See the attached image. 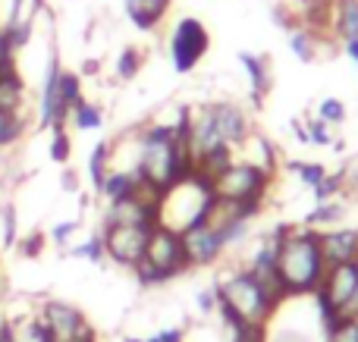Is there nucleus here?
Listing matches in <instances>:
<instances>
[{"label":"nucleus","instance_id":"nucleus-32","mask_svg":"<svg viewBox=\"0 0 358 342\" xmlns=\"http://www.w3.org/2000/svg\"><path fill=\"white\" fill-rule=\"evenodd\" d=\"M73 255H76V258H85V261H94V264L104 261V258H107V251H104V236H101V232H94V236L88 239V242H82L79 248L73 251Z\"/></svg>","mask_w":358,"mask_h":342},{"label":"nucleus","instance_id":"nucleus-19","mask_svg":"<svg viewBox=\"0 0 358 342\" xmlns=\"http://www.w3.org/2000/svg\"><path fill=\"white\" fill-rule=\"evenodd\" d=\"M110 142H98L92 148V157H88V176H92V186L94 192L101 188V182L107 179V173H110Z\"/></svg>","mask_w":358,"mask_h":342},{"label":"nucleus","instance_id":"nucleus-16","mask_svg":"<svg viewBox=\"0 0 358 342\" xmlns=\"http://www.w3.org/2000/svg\"><path fill=\"white\" fill-rule=\"evenodd\" d=\"M330 22L340 41L358 38V0H330Z\"/></svg>","mask_w":358,"mask_h":342},{"label":"nucleus","instance_id":"nucleus-23","mask_svg":"<svg viewBox=\"0 0 358 342\" xmlns=\"http://www.w3.org/2000/svg\"><path fill=\"white\" fill-rule=\"evenodd\" d=\"M343 214H346V207L343 205H336V201H321V205L305 217V226H308V230H317V226H334L336 220H343Z\"/></svg>","mask_w":358,"mask_h":342},{"label":"nucleus","instance_id":"nucleus-10","mask_svg":"<svg viewBox=\"0 0 358 342\" xmlns=\"http://www.w3.org/2000/svg\"><path fill=\"white\" fill-rule=\"evenodd\" d=\"M104 226H157V207L145 205L136 195L110 201L104 211Z\"/></svg>","mask_w":358,"mask_h":342},{"label":"nucleus","instance_id":"nucleus-26","mask_svg":"<svg viewBox=\"0 0 358 342\" xmlns=\"http://www.w3.org/2000/svg\"><path fill=\"white\" fill-rule=\"evenodd\" d=\"M327 342H358V318H336L327 324Z\"/></svg>","mask_w":358,"mask_h":342},{"label":"nucleus","instance_id":"nucleus-13","mask_svg":"<svg viewBox=\"0 0 358 342\" xmlns=\"http://www.w3.org/2000/svg\"><path fill=\"white\" fill-rule=\"evenodd\" d=\"M173 0H123V13L138 31H155L167 19Z\"/></svg>","mask_w":358,"mask_h":342},{"label":"nucleus","instance_id":"nucleus-38","mask_svg":"<svg viewBox=\"0 0 358 342\" xmlns=\"http://www.w3.org/2000/svg\"><path fill=\"white\" fill-rule=\"evenodd\" d=\"M126 342H185V330L173 327V330L155 333V336H148V339H126Z\"/></svg>","mask_w":358,"mask_h":342},{"label":"nucleus","instance_id":"nucleus-18","mask_svg":"<svg viewBox=\"0 0 358 342\" xmlns=\"http://www.w3.org/2000/svg\"><path fill=\"white\" fill-rule=\"evenodd\" d=\"M289 50L299 57L302 63H315V57H317V41L321 38L315 35V31L308 29V25H302V29H289Z\"/></svg>","mask_w":358,"mask_h":342},{"label":"nucleus","instance_id":"nucleus-29","mask_svg":"<svg viewBox=\"0 0 358 342\" xmlns=\"http://www.w3.org/2000/svg\"><path fill=\"white\" fill-rule=\"evenodd\" d=\"M289 170H292V173H296L308 188H315L317 182H321L324 176H327V170H324L321 163H308V161H292V163H289Z\"/></svg>","mask_w":358,"mask_h":342},{"label":"nucleus","instance_id":"nucleus-6","mask_svg":"<svg viewBox=\"0 0 358 342\" xmlns=\"http://www.w3.org/2000/svg\"><path fill=\"white\" fill-rule=\"evenodd\" d=\"M155 226H104V251L110 261L123 267H136L145 258V245Z\"/></svg>","mask_w":358,"mask_h":342},{"label":"nucleus","instance_id":"nucleus-5","mask_svg":"<svg viewBox=\"0 0 358 342\" xmlns=\"http://www.w3.org/2000/svg\"><path fill=\"white\" fill-rule=\"evenodd\" d=\"M145 264H151L155 270H161L167 280L179 276L182 270H189V261H185L182 251V236L167 226H155L148 236V245H145Z\"/></svg>","mask_w":358,"mask_h":342},{"label":"nucleus","instance_id":"nucleus-15","mask_svg":"<svg viewBox=\"0 0 358 342\" xmlns=\"http://www.w3.org/2000/svg\"><path fill=\"white\" fill-rule=\"evenodd\" d=\"M239 63H242V69L248 73V82H252L255 101H261L267 91H271V85H273L267 60H264V57H258V54H252V50H239Z\"/></svg>","mask_w":358,"mask_h":342},{"label":"nucleus","instance_id":"nucleus-33","mask_svg":"<svg viewBox=\"0 0 358 342\" xmlns=\"http://www.w3.org/2000/svg\"><path fill=\"white\" fill-rule=\"evenodd\" d=\"M340 188H343V176H330L327 173L315 188H311V192H315V201L321 205V201H334V195L340 192Z\"/></svg>","mask_w":358,"mask_h":342},{"label":"nucleus","instance_id":"nucleus-35","mask_svg":"<svg viewBox=\"0 0 358 342\" xmlns=\"http://www.w3.org/2000/svg\"><path fill=\"white\" fill-rule=\"evenodd\" d=\"M229 342H264V327L261 324H242L239 330H233Z\"/></svg>","mask_w":358,"mask_h":342},{"label":"nucleus","instance_id":"nucleus-24","mask_svg":"<svg viewBox=\"0 0 358 342\" xmlns=\"http://www.w3.org/2000/svg\"><path fill=\"white\" fill-rule=\"evenodd\" d=\"M142 50L138 47H123L117 57V79L120 82H132L138 73H142Z\"/></svg>","mask_w":358,"mask_h":342},{"label":"nucleus","instance_id":"nucleus-4","mask_svg":"<svg viewBox=\"0 0 358 342\" xmlns=\"http://www.w3.org/2000/svg\"><path fill=\"white\" fill-rule=\"evenodd\" d=\"M210 50V35L208 25L195 16H182L170 31V60L179 75H189L198 63L204 60V54Z\"/></svg>","mask_w":358,"mask_h":342},{"label":"nucleus","instance_id":"nucleus-9","mask_svg":"<svg viewBox=\"0 0 358 342\" xmlns=\"http://www.w3.org/2000/svg\"><path fill=\"white\" fill-rule=\"evenodd\" d=\"M208 110H210V119H214L217 132H220L223 144H229L233 151L252 135L248 113L242 110L239 104H233V101H217V104H208Z\"/></svg>","mask_w":358,"mask_h":342},{"label":"nucleus","instance_id":"nucleus-42","mask_svg":"<svg viewBox=\"0 0 358 342\" xmlns=\"http://www.w3.org/2000/svg\"><path fill=\"white\" fill-rule=\"evenodd\" d=\"M63 188H76V176L73 173H63Z\"/></svg>","mask_w":358,"mask_h":342},{"label":"nucleus","instance_id":"nucleus-8","mask_svg":"<svg viewBox=\"0 0 358 342\" xmlns=\"http://www.w3.org/2000/svg\"><path fill=\"white\" fill-rule=\"evenodd\" d=\"M38 320L44 324V330L50 333L54 342H76L88 330V320L82 318V311L76 305H66V302H48Z\"/></svg>","mask_w":358,"mask_h":342},{"label":"nucleus","instance_id":"nucleus-27","mask_svg":"<svg viewBox=\"0 0 358 342\" xmlns=\"http://www.w3.org/2000/svg\"><path fill=\"white\" fill-rule=\"evenodd\" d=\"M299 138L311 144H334V135H330V126L324 119H308L305 126H299Z\"/></svg>","mask_w":358,"mask_h":342},{"label":"nucleus","instance_id":"nucleus-12","mask_svg":"<svg viewBox=\"0 0 358 342\" xmlns=\"http://www.w3.org/2000/svg\"><path fill=\"white\" fill-rule=\"evenodd\" d=\"M317 242H321L324 264H349L358 258V230H317Z\"/></svg>","mask_w":358,"mask_h":342},{"label":"nucleus","instance_id":"nucleus-36","mask_svg":"<svg viewBox=\"0 0 358 342\" xmlns=\"http://www.w3.org/2000/svg\"><path fill=\"white\" fill-rule=\"evenodd\" d=\"M79 230V223L76 220H66V223H57L54 230H50V242H57V245H66L69 242V236Z\"/></svg>","mask_w":358,"mask_h":342},{"label":"nucleus","instance_id":"nucleus-20","mask_svg":"<svg viewBox=\"0 0 358 342\" xmlns=\"http://www.w3.org/2000/svg\"><path fill=\"white\" fill-rule=\"evenodd\" d=\"M69 119H73L76 129L92 132V129H101V123H104V110H101L98 104H92V101H79V104L73 107V113H69Z\"/></svg>","mask_w":358,"mask_h":342},{"label":"nucleus","instance_id":"nucleus-2","mask_svg":"<svg viewBox=\"0 0 358 342\" xmlns=\"http://www.w3.org/2000/svg\"><path fill=\"white\" fill-rule=\"evenodd\" d=\"M217 299H220L223 305L233 308L245 324L264 327L267 318L277 311V305L271 302V295L261 289V283L255 280L248 270H236V274L223 276V280L217 283Z\"/></svg>","mask_w":358,"mask_h":342},{"label":"nucleus","instance_id":"nucleus-11","mask_svg":"<svg viewBox=\"0 0 358 342\" xmlns=\"http://www.w3.org/2000/svg\"><path fill=\"white\" fill-rule=\"evenodd\" d=\"M60 60L50 57L48 73H44V85H41V110H38V123L41 126H66V113L60 107Z\"/></svg>","mask_w":358,"mask_h":342},{"label":"nucleus","instance_id":"nucleus-31","mask_svg":"<svg viewBox=\"0 0 358 342\" xmlns=\"http://www.w3.org/2000/svg\"><path fill=\"white\" fill-rule=\"evenodd\" d=\"M0 239H3L6 248H13V245H16V207H13V205L0 207Z\"/></svg>","mask_w":358,"mask_h":342},{"label":"nucleus","instance_id":"nucleus-41","mask_svg":"<svg viewBox=\"0 0 358 342\" xmlns=\"http://www.w3.org/2000/svg\"><path fill=\"white\" fill-rule=\"evenodd\" d=\"M343 50H346V57L358 66V38H352V41H343Z\"/></svg>","mask_w":358,"mask_h":342},{"label":"nucleus","instance_id":"nucleus-39","mask_svg":"<svg viewBox=\"0 0 358 342\" xmlns=\"http://www.w3.org/2000/svg\"><path fill=\"white\" fill-rule=\"evenodd\" d=\"M198 308H201V311H217V286H210V289H201V292H198Z\"/></svg>","mask_w":358,"mask_h":342},{"label":"nucleus","instance_id":"nucleus-25","mask_svg":"<svg viewBox=\"0 0 358 342\" xmlns=\"http://www.w3.org/2000/svg\"><path fill=\"white\" fill-rule=\"evenodd\" d=\"M73 154V142H69L66 126H50V157L54 163H66Z\"/></svg>","mask_w":358,"mask_h":342},{"label":"nucleus","instance_id":"nucleus-40","mask_svg":"<svg viewBox=\"0 0 358 342\" xmlns=\"http://www.w3.org/2000/svg\"><path fill=\"white\" fill-rule=\"evenodd\" d=\"M41 245H44V236H41V232H35V236H29V239L22 242V255L35 258L38 251H41Z\"/></svg>","mask_w":358,"mask_h":342},{"label":"nucleus","instance_id":"nucleus-17","mask_svg":"<svg viewBox=\"0 0 358 342\" xmlns=\"http://www.w3.org/2000/svg\"><path fill=\"white\" fill-rule=\"evenodd\" d=\"M138 182H142V176H138V170H110V173H107V179L101 182L98 195H104L107 201L129 198V195H136Z\"/></svg>","mask_w":358,"mask_h":342},{"label":"nucleus","instance_id":"nucleus-3","mask_svg":"<svg viewBox=\"0 0 358 342\" xmlns=\"http://www.w3.org/2000/svg\"><path fill=\"white\" fill-rule=\"evenodd\" d=\"M271 179L273 176H267L264 170L252 167L245 161H233L210 182V192H214V198L223 201H264Z\"/></svg>","mask_w":358,"mask_h":342},{"label":"nucleus","instance_id":"nucleus-30","mask_svg":"<svg viewBox=\"0 0 358 342\" xmlns=\"http://www.w3.org/2000/svg\"><path fill=\"white\" fill-rule=\"evenodd\" d=\"M317 119H324L327 126H340L346 119V104L340 98H324L317 104Z\"/></svg>","mask_w":358,"mask_h":342},{"label":"nucleus","instance_id":"nucleus-1","mask_svg":"<svg viewBox=\"0 0 358 342\" xmlns=\"http://www.w3.org/2000/svg\"><path fill=\"white\" fill-rule=\"evenodd\" d=\"M277 274L289 295H315L321 286L327 264L321 255L317 230H289L280 226L277 239Z\"/></svg>","mask_w":358,"mask_h":342},{"label":"nucleus","instance_id":"nucleus-14","mask_svg":"<svg viewBox=\"0 0 358 342\" xmlns=\"http://www.w3.org/2000/svg\"><path fill=\"white\" fill-rule=\"evenodd\" d=\"M25 104V82L16 66L0 73V113H22Z\"/></svg>","mask_w":358,"mask_h":342},{"label":"nucleus","instance_id":"nucleus-22","mask_svg":"<svg viewBox=\"0 0 358 342\" xmlns=\"http://www.w3.org/2000/svg\"><path fill=\"white\" fill-rule=\"evenodd\" d=\"M25 126H29V119H25L22 113H0V151L13 148V144L22 138Z\"/></svg>","mask_w":358,"mask_h":342},{"label":"nucleus","instance_id":"nucleus-34","mask_svg":"<svg viewBox=\"0 0 358 342\" xmlns=\"http://www.w3.org/2000/svg\"><path fill=\"white\" fill-rule=\"evenodd\" d=\"M132 274H136V280L142 283V286H164V283H170L161 270H155L151 264H145V261H138L136 267H132Z\"/></svg>","mask_w":358,"mask_h":342},{"label":"nucleus","instance_id":"nucleus-21","mask_svg":"<svg viewBox=\"0 0 358 342\" xmlns=\"http://www.w3.org/2000/svg\"><path fill=\"white\" fill-rule=\"evenodd\" d=\"M79 101H85L79 73H66V69H63L60 73V107H63V113H66V119H69V113H73V107L79 104Z\"/></svg>","mask_w":358,"mask_h":342},{"label":"nucleus","instance_id":"nucleus-28","mask_svg":"<svg viewBox=\"0 0 358 342\" xmlns=\"http://www.w3.org/2000/svg\"><path fill=\"white\" fill-rule=\"evenodd\" d=\"M13 342H54V339L44 330L41 320H22L19 327H13Z\"/></svg>","mask_w":358,"mask_h":342},{"label":"nucleus","instance_id":"nucleus-7","mask_svg":"<svg viewBox=\"0 0 358 342\" xmlns=\"http://www.w3.org/2000/svg\"><path fill=\"white\" fill-rule=\"evenodd\" d=\"M179 236H182V251H185L189 267H208V264H214L227 251L223 232L210 230L208 223H195L189 230H182Z\"/></svg>","mask_w":358,"mask_h":342},{"label":"nucleus","instance_id":"nucleus-37","mask_svg":"<svg viewBox=\"0 0 358 342\" xmlns=\"http://www.w3.org/2000/svg\"><path fill=\"white\" fill-rule=\"evenodd\" d=\"M10 66H16V54H13L10 41H6L3 25H0V73H3V69H10Z\"/></svg>","mask_w":358,"mask_h":342}]
</instances>
